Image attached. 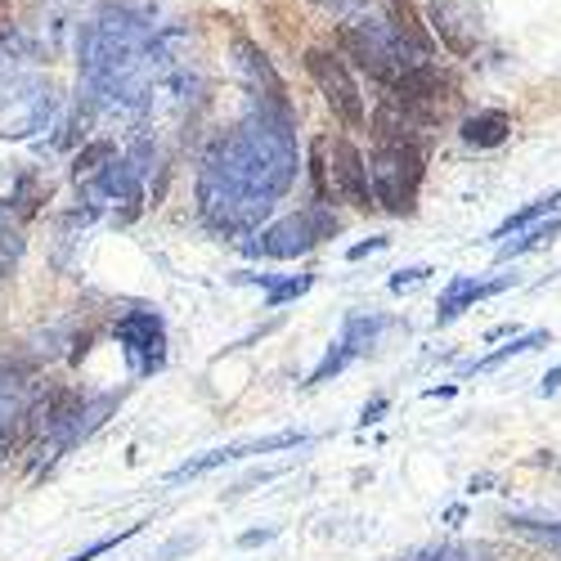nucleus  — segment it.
Returning <instances> with one entry per match:
<instances>
[{"label":"nucleus","instance_id":"obj_1","mask_svg":"<svg viewBox=\"0 0 561 561\" xmlns=\"http://www.w3.org/2000/svg\"><path fill=\"white\" fill-rule=\"evenodd\" d=\"M297 180V145L288 135V117L261 108V117L229 130L198 175L203 216L220 233L252 229L274 198H284Z\"/></svg>","mask_w":561,"mask_h":561},{"label":"nucleus","instance_id":"obj_2","mask_svg":"<svg viewBox=\"0 0 561 561\" xmlns=\"http://www.w3.org/2000/svg\"><path fill=\"white\" fill-rule=\"evenodd\" d=\"M427 175V153L417 145H396L382 139L368 158V180H373V198L391 216H413L417 211V190Z\"/></svg>","mask_w":561,"mask_h":561},{"label":"nucleus","instance_id":"obj_3","mask_svg":"<svg viewBox=\"0 0 561 561\" xmlns=\"http://www.w3.org/2000/svg\"><path fill=\"white\" fill-rule=\"evenodd\" d=\"M333 36H337V55L351 59L355 68H364L373 81H382V85H391L409 64H417V59H404L409 41L396 27H382V23L346 19V23H337Z\"/></svg>","mask_w":561,"mask_h":561},{"label":"nucleus","instance_id":"obj_4","mask_svg":"<svg viewBox=\"0 0 561 561\" xmlns=\"http://www.w3.org/2000/svg\"><path fill=\"white\" fill-rule=\"evenodd\" d=\"M342 225L337 216L323 207V203H310L306 211L288 216V220H278L270 229L256 233V243H248L252 256H274V261H293V256H306L310 248H319L323 239H333Z\"/></svg>","mask_w":561,"mask_h":561},{"label":"nucleus","instance_id":"obj_5","mask_svg":"<svg viewBox=\"0 0 561 561\" xmlns=\"http://www.w3.org/2000/svg\"><path fill=\"white\" fill-rule=\"evenodd\" d=\"M306 72L310 81L319 85L323 104L333 108V117L351 130H364L368 126V113H364V95L351 77V64L337 55V50H306Z\"/></svg>","mask_w":561,"mask_h":561},{"label":"nucleus","instance_id":"obj_6","mask_svg":"<svg viewBox=\"0 0 561 561\" xmlns=\"http://www.w3.org/2000/svg\"><path fill=\"white\" fill-rule=\"evenodd\" d=\"M113 337L135 355V368L139 373H158L167 364V329L153 310H130L117 319Z\"/></svg>","mask_w":561,"mask_h":561},{"label":"nucleus","instance_id":"obj_7","mask_svg":"<svg viewBox=\"0 0 561 561\" xmlns=\"http://www.w3.org/2000/svg\"><path fill=\"white\" fill-rule=\"evenodd\" d=\"M329 171H333V194L342 203H351L355 211L378 207V198H373V180H368V162L351 139H333V167Z\"/></svg>","mask_w":561,"mask_h":561},{"label":"nucleus","instance_id":"obj_8","mask_svg":"<svg viewBox=\"0 0 561 561\" xmlns=\"http://www.w3.org/2000/svg\"><path fill=\"white\" fill-rule=\"evenodd\" d=\"M233 55H239V68L248 72V81H252L256 95H261L274 113H284V117H288V90H284V77H278L274 64L261 55V45L248 41V36H239V41H233Z\"/></svg>","mask_w":561,"mask_h":561},{"label":"nucleus","instance_id":"obj_9","mask_svg":"<svg viewBox=\"0 0 561 561\" xmlns=\"http://www.w3.org/2000/svg\"><path fill=\"white\" fill-rule=\"evenodd\" d=\"M310 436H297V432H278V436H265V440H256V445H229V449H211V454H203V458H194V462H180L175 472H171V481H184V477H203V472H211V467H220V462H233V458H248V454H274V449H297V445H306Z\"/></svg>","mask_w":561,"mask_h":561},{"label":"nucleus","instance_id":"obj_10","mask_svg":"<svg viewBox=\"0 0 561 561\" xmlns=\"http://www.w3.org/2000/svg\"><path fill=\"white\" fill-rule=\"evenodd\" d=\"M503 288H512V278H490V284H481V278H449V288H445V297H440V306H436V329H445V323H454L462 310H472L477 301H485V297H499Z\"/></svg>","mask_w":561,"mask_h":561},{"label":"nucleus","instance_id":"obj_11","mask_svg":"<svg viewBox=\"0 0 561 561\" xmlns=\"http://www.w3.org/2000/svg\"><path fill=\"white\" fill-rule=\"evenodd\" d=\"M462 145L467 149H499L503 139L512 135V117L507 113H499V108H485V113H472L462 122Z\"/></svg>","mask_w":561,"mask_h":561},{"label":"nucleus","instance_id":"obj_12","mask_svg":"<svg viewBox=\"0 0 561 561\" xmlns=\"http://www.w3.org/2000/svg\"><path fill=\"white\" fill-rule=\"evenodd\" d=\"M561 207V190H552V194H543V198H535V203H526L522 211H512L507 220H499L494 225V233H490V239L494 243H507L512 239V233H522V229H530L535 220H543V216H552Z\"/></svg>","mask_w":561,"mask_h":561},{"label":"nucleus","instance_id":"obj_13","mask_svg":"<svg viewBox=\"0 0 561 561\" xmlns=\"http://www.w3.org/2000/svg\"><path fill=\"white\" fill-rule=\"evenodd\" d=\"M382 329H387V319H382V314H351L337 342H342V346H346V351L359 359L364 351L378 346V333H382Z\"/></svg>","mask_w":561,"mask_h":561},{"label":"nucleus","instance_id":"obj_14","mask_svg":"<svg viewBox=\"0 0 561 561\" xmlns=\"http://www.w3.org/2000/svg\"><path fill=\"white\" fill-rule=\"evenodd\" d=\"M27 413V400H23V382L14 378L10 368H0V440L10 436V427Z\"/></svg>","mask_w":561,"mask_h":561},{"label":"nucleus","instance_id":"obj_15","mask_svg":"<svg viewBox=\"0 0 561 561\" xmlns=\"http://www.w3.org/2000/svg\"><path fill=\"white\" fill-rule=\"evenodd\" d=\"M557 233H561V216H552L548 225H530L517 243H499V261H517L526 252H539V248H548L557 239Z\"/></svg>","mask_w":561,"mask_h":561},{"label":"nucleus","instance_id":"obj_16","mask_svg":"<svg viewBox=\"0 0 561 561\" xmlns=\"http://www.w3.org/2000/svg\"><path fill=\"white\" fill-rule=\"evenodd\" d=\"M548 342V333L543 329H535V333H522V337H512L507 346H499L494 355H485V359H472L462 373H490V368H499V364H507L512 355H526V351H535V346H543Z\"/></svg>","mask_w":561,"mask_h":561},{"label":"nucleus","instance_id":"obj_17","mask_svg":"<svg viewBox=\"0 0 561 561\" xmlns=\"http://www.w3.org/2000/svg\"><path fill=\"white\" fill-rule=\"evenodd\" d=\"M23 256V239H19V225L10 220V211H0V274H10Z\"/></svg>","mask_w":561,"mask_h":561},{"label":"nucleus","instance_id":"obj_18","mask_svg":"<svg viewBox=\"0 0 561 561\" xmlns=\"http://www.w3.org/2000/svg\"><path fill=\"white\" fill-rule=\"evenodd\" d=\"M310 284H314V274L288 278V284H274V288H270V297H265V306H284V301H297L301 293H310Z\"/></svg>","mask_w":561,"mask_h":561},{"label":"nucleus","instance_id":"obj_19","mask_svg":"<svg viewBox=\"0 0 561 561\" xmlns=\"http://www.w3.org/2000/svg\"><path fill=\"white\" fill-rule=\"evenodd\" d=\"M522 535H535V539H543V543H557L561 548V526L557 522H512Z\"/></svg>","mask_w":561,"mask_h":561},{"label":"nucleus","instance_id":"obj_20","mask_svg":"<svg viewBox=\"0 0 561 561\" xmlns=\"http://www.w3.org/2000/svg\"><path fill=\"white\" fill-rule=\"evenodd\" d=\"M427 274H432L427 265H409V270H396V274H391V293H404V288H413V284H423Z\"/></svg>","mask_w":561,"mask_h":561},{"label":"nucleus","instance_id":"obj_21","mask_svg":"<svg viewBox=\"0 0 561 561\" xmlns=\"http://www.w3.org/2000/svg\"><path fill=\"white\" fill-rule=\"evenodd\" d=\"M387 413V400H373V404H364V413H359V427H368V423H378V417Z\"/></svg>","mask_w":561,"mask_h":561},{"label":"nucleus","instance_id":"obj_22","mask_svg":"<svg viewBox=\"0 0 561 561\" xmlns=\"http://www.w3.org/2000/svg\"><path fill=\"white\" fill-rule=\"evenodd\" d=\"M382 248H387V239H368V243H355V248H351V261H364L368 252H382Z\"/></svg>","mask_w":561,"mask_h":561},{"label":"nucleus","instance_id":"obj_23","mask_svg":"<svg viewBox=\"0 0 561 561\" xmlns=\"http://www.w3.org/2000/svg\"><path fill=\"white\" fill-rule=\"evenodd\" d=\"M539 391H543V396H557V391H561V364H557V368L548 373V378H543V387H539Z\"/></svg>","mask_w":561,"mask_h":561},{"label":"nucleus","instance_id":"obj_24","mask_svg":"<svg viewBox=\"0 0 561 561\" xmlns=\"http://www.w3.org/2000/svg\"><path fill=\"white\" fill-rule=\"evenodd\" d=\"M314 5H323V10H333V14H351V5H355V0H314Z\"/></svg>","mask_w":561,"mask_h":561},{"label":"nucleus","instance_id":"obj_25","mask_svg":"<svg viewBox=\"0 0 561 561\" xmlns=\"http://www.w3.org/2000/svg\"><path fill=\"white\" fill-rule=\"evenodd\" d=\"M265 539H274V530H261V535H243V548H252V543H265Z\"/></svg>","mask_w":561,"mask_h":561}]
</instances>
